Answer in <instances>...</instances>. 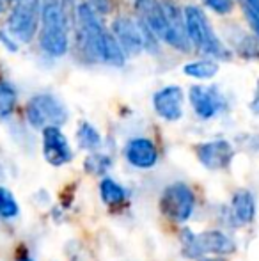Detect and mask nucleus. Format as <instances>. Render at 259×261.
Masks as SVG:
<instances>
[{
	"mask_svg": "<svg viewBox=\"0 0 259 261\" xmlns=\"http://www.w3.org/2000/svg\"><path fill=\"white\" fill-rule=\"evenodd\" d=\"M76 21H78V46L91 61L105 62L112 66L125 64L126 55L119 48L112 32L101 25L100 16L89 7L87 2L76 7Z\"/></svg>",
	"mask_w": 259,
	"mask_h": 261,
	"instance_id": "obj_1",
	"label": "nucleus"
},
{
	"mask_svg": "<svg viewBox=\"0 0 259 261\" xmlns=\"http://www.w3.org/2000/svg\"><path fill=\"white\" fill-rule=\"evenodd\" d=\"M133 2L138 13V20L156 38L181 52H187L190 48V43L185 34L183 14L178 13L172 4L160 2V0H133Z\"/></svg>",
	"mask_w": 259,
	"mask_h": 261,
	"instance_id": "obj_2",
	"label": "nucleus"
},
{
	"mask_svg": "<svg viewBox=\"0 0 259 261\" xmlns=\"http://www.w3.org/2000/svg\"><path fill=\"white\" fill-rule=\"evenodd\" d=\"M183 25L188 43H192L200 54L210 55V57L215 59H224V61L231 57L225 45L215 34L213 27H211L210 20H208V16L204 14L203 9H199L195 6L185 7Z\"/></svg>",
	"mask_w": 259,
	"mask_h": 261,
	"instance_id": "obj_3",
	"label": "nucleus"
},
{
	"mask_svg": "<svg viewBox=\"0 0 259 261\" xmlns=\"http://www.w3.org/2000/svg\"><path fill=\"white\" fill-rule=\"evenodd\" d=\"M39 45L52 57H61L68 52V20L59 0L41 4Z\"/></svg>",
	"mask_w": 259,
	"mask_h": 261,
	"instance_id": "obj_4",
	"label": "nucleus"
},
{
	"mask_svg": "<svg viewBox=\"0 0 259 261\" xmlns=\"http://www.w3.org/2000/svg\"><path fill=\"white\" fill-rule=\"evenodd\" d=\"M112 36L125 55H138L142 50H149L156 46L155 34L140 20H138V23H135L133 20L126 16H119L114 20Z\"/></svg>",
	"mask_w": 259,
	"mask_h": 261,
	"instance_id": "obj_5",
	"label": "nucleus"
},
{
	"mask_svg": "<svg viewBox=\"0 0 259 261\" xmlns=\"http://www.w3.org/2000/svg\"><path fill=\"white\" fill-rule=\"evenodd\" d=\"M183 247H185V254L190 256L194 259L204 261L208 254L213 256H227L231 252H235V242L224 234L222 231L217 229H210V231H203L199 234H194L190 231L185 233V240H183Z\"/></svg>",
	"mask_w": 259,
	"mask_h": 261,
	"instance_id": "obj_6",
	"label": "nucleus"
},
{
	"mask_svg": "<svg viewBox=\"0 0 259 261\" xmlns=\"http://www.w3.org/2000/svg\"><path fill=\"white\" fill-rule=\"evenodd\" d=\"M25 114L28 123L41 130L50 126L59 128L68 119V110L64 103L53 94H36L28 100Z\"/></svg>",
	"mask_w": 259,
	"mask_h": 261,
	"instance_id": "obj_7",
	"label": "nucleus"
},
{
	"mask_svg": "<svg viewBox=\"0 0 259 261\" xmlns=\"http://www.w3.org/2000/svg\"><path fill=\"white\" fill-rule=\"evenodd\" d=\"M195 206V196L185 183H172L165 187L160 196V210L167 219L174 222H185L192 217Z\"/></svg>",
	"mask_w": 259,
	"mask_h": 261,
	"instance_id": "obj_8",
	"label": "nucleus"
},
{
	"mask_svg": "<svg viewBox=\"0 0 259 261\" xmlns=\"http://www.w3.org/2000/svg\"><path fill=\"white\" fill-rule=\"evenodd\" d=\"M41 20V6L39 0H21L16 4L9 14V32L18 41L28 43L38 32V25Z\"/></svg>",
	"mask_w": 259,
	"mask_h": 261,
	"instance_id": "obj_9",
	"label": "nucleus"
},
{
	"mask_svg": "<svg viewBox=\"0 0 259 261\" xmlns=\"http://www.w3.org/2000/svg\"><path fill=\"white\" fill-rule=\"evenodd\" d=\"M188 96L192 109L200 119H213L227 107L224 94L218 91L217 86H192Z\"/></svg>",
	"mask_w": 259,
	"mask_h": 261,
	"instance_id": "obj_10",
	"label": "nucleus"
},
{
	"mask_svg": "<svg viewBox=\"0 0 259 261\" xmlns=\"http://www.w3.org/2000/svg\"><path fill=\"white\" fill-rule=\"evenodd\" d=\"M195 155L206 169L222 171V169L231 165L233 158H235V149H233L229 141L217 139V141H208L203 142V144H197Z\"/></svg>",
	"mask_w": 259,
	"mask_h": 261,
	"instance_id": "obj_11",
	"label": "nucleus"
},
{
	"mask_svg": "<svg viewBox=\"0 0 259 261\" xmlns=\"http://www.w3.org/2000/svg\"><path fill=\"white\" fill-rule=\"evenodd\" d=\"M43 155H45V160L53 167H61V165L71 162L73 151L61 128L50 126L43 130Z\"/></svg>",
	"mask_w": 259,
	"mask_h": 261,
	"instance_id": "obj_12",
	"label": "nucleus"
},
{
	"mask_svg": "<svg viewBox=\"0 0 259 261\" xmlns=\"http://www.w3.org/2000/svg\"><path fill=\"white\" fill-rule=\"evenodd\" d=\"M185 94L180 86L162 87L153 94V107L156 114L165 121H178L183 116Z\"/></svg>",
	"mask_w": 259,
	"mask_h": 261,
	"instance_id": "obj_13",
	"label": "nucleus"
},
{
	"mask_svg": "<svg viewBox=\"0 0 259 261\" xmlns=\"http://www.w3.org/2000/svg\"><path fill=\"white\" fill-rule=\"evenodd\" d=\"M125 156L133 167L151 169L158 162V149H156V146L149 139L135 137L126 144Z\"/></svg>",
	"mask_w": 259,
	"mask_h": 261,
	"instance_id": "obj_14",
	"label": "nucleus"
},
{
	"mask_svg": "<svg viewBox=\"0 0 259 261\" xmlns=\"http://www.w3.org/2000/svg\"><path fill=\"white\" fill-rule=\"evenodd\" d=\"M233 215L238 224H250L256 217V199L249 190H238L231 201Z\"/></svg>",
	"mask_w": 259,
	"mask_h": 261,
	"instance_id": "obj_15",
	"label": "nucleus"
},
{
	"mask_svg": "<svg viewBox=\"0 0 259 261\" xmlns=\"http://www.w3.org/2000/svg\"><path fill=\"white\" fill-rule=\"evenodd\" d=\"M100 197L103 201V204H107V206H118V204L125 203L128 194L112 178H103L100 183Z\"/></svg>",
	"mask_w": 259,
	"mask_h": 261,
	"instance_id": "obj_16",
	"label": "nucleus"
},
{
	"mask_svg": "<svg viewBox=\"0 0 259 261\" xmlns=\"http://www.w3.org/2000/svg\"><path fill=\"white\" fill-rule=\"evenodd\" d=\"M183 73L197 80H210L218 73V62H215L213 59H199V61L185 64Z\"/></svg>",
	"mask_w": 259,
	"mask_h": 261,
	"instance_id": "obj_17",
	"label": "nucleus"
},
{
	"mask_svg": "<svg viewBox=\"0 0 259 261\" xmlns=\"http://www.w3.org/2000/svg\"><path fill=\"white\" fill-rule=\"evenodd\" d=\"M76 139H78L80 148L87 149V151H94V149H98L101 146L100 132H98L91 123H87V121L80 123L78 132H76Z\"/></svg>",
	"mask_w": 259,
	"mask_h": 261,
	"instance_id": "obj_18",
	"label": "nucleus"
},
{
	"mask_svg": "<svg viewBox=\"0 0 259 261\" xmlns=\"http://www.w3.org/2000/svg\"><path fill=\"white\" fill-rule=\"evenodd\" d=\"M16 105V91L11 84L0 82V117H7L13 114Z\"/></svg>",
	"mask_w": 259,
	"mask_h": 261,
	"instance_id": "obj_19",
	"label": "nucleus"
},
{
	"mask_svg": "<svg viewBox=\"0 0 259 261\" xmlns=\"http://www.w3.org/2000/svg\"><path fill=\"white\" fill-rule=\"evenodd\" d=\"M18 213H20V208H18L13 192L7 190L6 187H0V217L2 219H14Z\"/></svg>",
	"mask_w": 259,
	"mask_h": 261,
	"instance_id": "obj_20",
	"label": "nucleus"
},
{
	"mask_svg": "<svg viewBox=\"0 0 259 261\" xmlns=\"http://www.w3.org/2000/svg\"><path fill=\"white\" fill-rule=\"evenodd\" d=\"M110 165H112L110 156L101 155V153H93L85 160V169L91 174H105L110 169Z\"/></svg>",
	"mask_w": 259,
	"mask_h": 261,
	"instance_id": "obj_21",
	"label": "nucleus"
},
{
	"mask_svg": "<svg viewBox=\"0 0 259 261\" xmlns=\"http://www.w3.org/2000/svg\"><path fill=\"white\" fill-rule=\"evenodd\" d=\"M243 9H245V16L259 41V0H243Z\"/></svg>",
	"mask_w": 259,
	"mask_h": 261,
	"instance_id": "obj_22",
	"label": "nucleus"
},
{
	"mask_svg": "<svg viewBox=\"0 0 259 261\" xmlns=\"http://www.w3.org/2000/svg\"><path fill=\"white\" fill-rule=\"evenodd\" d=\"M206 4L218 14H227L233 9V0H206Z\"/></svg>",
	"mask_w": 259,
	"mask_h": 261,
	"instance_id": "obj_23",
	"label": "nucleus"
},
{
	"mask_svg": "<svg viewBox=\"0 0 259 261\" xmlns=\"http://www.w3.org/2000/svg\"><path fill=\"white\" fill-rule=\"evenodd\" d=\"M87 4L96 14H108L112 11L110 0H87Z\"/></svg>",
	"mask_w": 259,
	"mask_h": 261,
	"instance_id": "obj_24",
	"label": "nucleus"
},
{
	"mask_svg": "<svg viewBox=\"0 0 259 261\" xmlns=\"http://www.w3.org/2000/svg\"><path fill=\"white\" fill-rule=\"evenodd\" d=\"M250 109H252L254 114H259V80L256 86V93H254V98H252V103H250Z\"/></svg>",
	"mask_w": 259,
	"mask_h": 261,
	"instance_id": "obj_25",
	"label": "nucleus"
},
{
	"mask_svg": "<svg viewBox=\"0 0 259 261\" xmlns=\"http://www.w3.org/2000/svg\"><path fill=\"white\" fill-rule=\"evenodd\" d=\"M18 261H34V259H31V258H28V256H25V258H20Z\"/></svg>",
	"mask_w": 259,
	"mask_h": 261,
	"instance_id": "obj_26",
	"label": "nucleus"
},
{
	"mask_svg": "<svg viewBox=\"0 0 259 261\" xmlns=\"http://www.w3.org/2000/svg\"><path fill=\"white\" fill-rule=\"evenodd\" d=\"M4 11V0H0V13Z\"/></svg>",
	"mask_w": 259,
	"mask_h": 261,
	"instance_id": "obj_27",
	"label": "nucleus"
},
{
	"mask_svg": "<svg viewBox=\"0 0 259 261\" xmlns=\"http://www.w3.org/2000/svg\"><path fill=\"white\" fill-rule=\"evenodd\" d=\"M45 2H55V0H41V4H45Z\"/></svg>",
	"mask_w": 259,
	"mask_h": 261,
	"instance_id": "obj_28",
	"label": "nucleus"
},
{
	"mask_svg": "<svg viewBox=\"0 0 259 261\" xmlns=\"http://www.w3.org/2000/svg\"><path fill=\"white\" fill-rule=\"evenodd\" d=\"M14 2H21V0H14Z\"/></svg>",
	"mask_w": 259,
	"mask_h": 261,
	"instance_id": "obj_29",
	"label": "nucleus"
}]
</instances>
